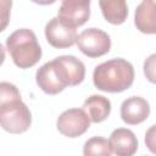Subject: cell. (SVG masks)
<instances>
[{"instance_id":"6da1fadb","label":"cell","mask_w":156,"mask_h":156,"mask_svg":"<svg viewBox=\"0 0 156 156\" xmlns=\"http://www.w3.org/2000/svg\"><path fill=\"white\" fill-rule=\"evenodd\" d=\"M84 77V63L72 55H62L45 62L38 68L35 80L45 94L55 95L61 93L66 87L80 84Z\"/></svg>"},{"instance_id":"7a4b0ae2","label":"cell","mask_w":156,"mask_h":156,"mask_svg":"<svg viewBox=\"0 0 156 156\" xmlns=\"http://www.w3.org/2000/svg\"><path fill=\"white\" fill-rule=\"evenodd\" d=\"M94 85L106 93H121L132 87L134 82L133 65L121 57L98 65L93 73Z\"/></svg>"},{"instance_id":"3957f363","label":"cell","mask_w":156,"mask_h":156,"mask_svg":"<svg viewBox=\"0 0 156 156\" xmlns=\"http://www.w3.org/2000/svg\"><path fill=\"white\" fill-rule=\"evenodd\" d=\"M6 48L13 63L20 68H30L41 58V48L37 35L28 28H21L11 33L6 39Z\"/></svg>"},{"instance_id":"277c9868","label":"cell","mask_w":156,"mask_h":156,"mask_svg":"<svg viewBox=\"0 0 156 156\" xmlns=\"http://www.w3.org/2000/svg\"><path fill=\"white\" fill-rule=\"evenodd\" d=\"M0 123L2 129L9 133H24L30 127L32 115L21 99L12 100L0 104Z\"/></svg>"},{"instance_id":"5b68a950","label":"cell","mask_w":156,"mask_h":156,"mask_svg":"<svg viewBox=\"0 0 156 156\" xmlns=\"http://www.w3.org/2000/svg\"><path fill=\"white\" fill-rule=\"evenodd\" d=\"M78 49L88 57H100L111 49L110 35L99 28L84 29L77 39Z\"/></svg>"},{"instance_id":"8992f818","label":"cell","mask_w":156,"mask_h":156,"mask_svg":"<svg viewBox=\"0 0 156 156\" xmlns=\"http://www.w3.org/2000/svg\"><path fill=\"white\" fill-rule=\"evenodd\" d=\"M90 118L83 108H68L63 111L56 122L58 132L67 138H77L90 127Z\"/></svg>"},{"instance_id":"52a82bcc","label":"cell","mask_w":156,"mask_h":156,"mask_svg":"<svg viewBox=\"0 0 156 156\" xmlns=\"http://www.w3.org/2000/svg\"><path fill=\"white\" fill-rule=\"evenodd\" d=\"M90 16V1H77V0H63L58 9V20L71 28L83 26Z\"/></svg>"},{"instance_id":"ba28073f","label":"cell","mask_w":156,"mask_h":156,"mask_svg":"<svg viewBox=\"0 0 156 156\" xmlns=\"http://www.w3.org/2000/svg\"><path fill=\"white\" fill-rule=\"evenodd\" d=\"M45 38L52 48L66 49L77 43L78 35L74 28L67 27L58 17H54L45 26Z\"/></svg>"},{"instance_id":"9c48e42d","label":"cell","mask_w":156,"mask_h":156,"mask_svg":"<svg viewBox=\"0 0 156 156\" xmlns=\"http://www.w3.org/2000/svg\"><path fill=\"white\" fill-rule=\"evenodd\" d=\"M150 115V105L141 96L127 98L121 105V117L127 124L135 126L143 123Z\"/></svg>"},{"instance_id":"30bf717a","label":"cell","mask_w":156,"mask_h":156,"mask_svg":"<svg viewBox=\"0 0 156 156\" xmlns=\"http://www.w3.org/2000/svg\"><path fill=\"white\" fill-rule=\"evenodd\" d=\"M110 146L116 156H133L138 150V139L128 128L115 129L108 139Z\"/></svg>"},{"instance_id":"8fae6325","label":"cell","mask_w":156,"mask_h":156,"mask_svg":"<svg viewBox=\"0 0 156 156\" xmlns=\"http://www.w3.org/2000/svg\"><path fill=\"white\" fill-rule=\"evenodd\" d=\"M136 29L145 34H156V2L151 0L141 1L134 13Z\"/></svg>"},{"instance_id":"7c38bea8","label":"cell","mask_w":156,"mask_h":156,"mask_svg":"<svg viewBox=\"0 0 156 156\" xmlns=\"http://www.w3.org/2000/svg\"><path fill=\"white\" fill-rule=\"evenodd\" d=\"M83 110L91 122L100 123L108 117L111 112V101L102 95H91L84 101Z\"/></svg>"},{"instance_id":"4fadbf2b","label":"cell","mask_w":156,"mask_h":156,"mask_svg":"<svg viewBox=\"0 0 156 156\" xmlns=\"http://www.w3.org/2000/svg\"><path fill=\"white\" fill-rule=\"evenodd\" d=\"M99 5L102 16L111 24H122L128 16V6L124 0H101Z\"/></svg>"},{"instance_id":"5bb4252c","label":"cell","mask_w":156,"mask_h":156,"mask_svg":"<svg viewBox=\"0 0 156 156\" xmlns=\"http://www.w3.org/2000/svg\"><path fill=\"white\" fill-rule=\"evenodd\" d=\"M83 156H112V149L107 139L93 136L84 143Z\"/></svg>"},{"instance_id":"9a60e30c","label":"cell","mask_w":156,"mask_h":156,"mask_svg":"<svg viewBox=\"0 0 156 156\" xmlns=\"http://www.w3.org/2000/svg\"><path fill=\"white\" fill-rule=\"evenodd\" d=\"M21 99V94L16 85L9 82H1L0 83V104L9 102L12 100Z\"/></svg>"},{"instance_id":"2e32d148","label":"cell","mask_w":156,"mask_h":156,"mask_svg":"<svg viewBox=\"0 0 156 156\" xmlns=\"http://www.w3.org/2000/svg\"><path fill=\"white\" fill-rule=\"evenodd\" d=\"M143 68H144V74L146 79L150 83L156 84V54H151L144 61Z\"/></svg>"},{"instance_id":"e0dca14e","label":"cell","mask_w":156,"mask_h":156,"mask_svg":"<svg viewBox=\"0 0 156 156\" xmlns=\"http://www.w3.org/2000/svg\"><path fill=\"white\" fill-rule=\"evenodd\" d=\"M145 145L146 147L156 155V124L151 126L145 133Z\"/></svg>"}]
</instances>
